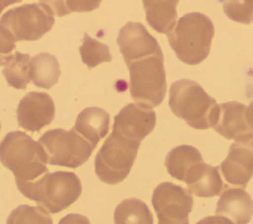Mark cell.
<instances>
[{"instance_id":"d6986e66","label":"cell","mask_w":253,"mask_h":224,"mask_svg":"<svg viewBox=\"0 0 253 224\" xmlns=\"http://www.w3.org/2000/svg\"><path fill=\"white\" fill-rule=\"evenodd\" d=\"M202 161H204L203 157L197 148L191 145H180L168 152L165 167L171 177L183 182L187 172Z\"/></svg>"},{"instance_id":"ac0fdd59","label":"cell","mask_w":253,"mask_h":224,"mask_svg":"<svg viewBox=\"0 0 253 224\" xmlns=\"http://www.w3.org/2000/svg\"><path fill=\"white\" fill-rule=\"evenodd\" d=\"M177 0H145V10L148 25L156 32L168 35L175 27L177 20Z\"/></svg>"},{"instance_id":"9c48e42d","label":"cell","mask_w":253,"mask_h":224,"mask_svg":"<svg viewBox=\"0 0 253 224\" xmlns=\"http://www.w3.org/2000/svg\"><path fill=\"white\" fill-rule=\"evenodd\" d=\"M158 220H185L193 208L192 193L171 182L158 185L151 198Z\"/></svg>"},{"instance_id":"7c38bea8","label":"cell","mask_w":253,"mask_h":224,"mask_svg":"<svg viewBox=\"0 0 253 224\" xmlns=\"http://www.w3.org/2000/svg\"><path fill=\"white\" fill-rule=\"evenodd\" d=\"M53 100L46 93L30 92L20 101L17 119L21 127L28 131H40L54 119Z\"/></svg>"},{"instance_id":"9a60e30c","label":"cell","mask_w":253,"mask_h":224,"mask_svg":"<svg viewBox=\"0 0 253 224\" xmlns=\"http://www.w3.org/2000/svg\"><path fill=\"white\" fill-rule=\"evenodd\" d=\"M215 215L233 224H247L253 216V200L243 188H226L216 203Z\"/></svg>"},{"instance_id":"4fadbf2b","label":"cell","mask_w":253,"mask_h":224,"mask_svg":"<svg viewBox=\"0 0 253 224\" xmlns=\"http://www.w3.org/2000/svg\"><path fill=\"white\" fill-rule=\"evenodd\" d=\"M219 168L227 183L246 187L253 177V138L232 143Z\"/></svg>"},{"instance_id":"484cf974","label":"cell","mask_w":253,"mask_h":224,"mask_svg":"<svg viewBox=\"0 0 253 224\" xmlns=\"http://www.w3.org/2000/svg\"><path fill=\"white\" fill-rule=\"evenodd\" d=\"M53 13L58 17L69 14L71 11H91L96 9L100 1H51L47 2Z\"/></svg>"},{"instance_id":"f546056e","label":"cell","mask_w":253,"mask_h":224,"mask_svg":"<svg viewBox=\"0 0 253 224\" xmlns=\"http://www.w3.org/2000/svg\"><path fill=\"white\" fill-rule=\"evenodd\" d=\"M246 112H247L248 121H249L250 125L253 127V102H251V103L249 104V106L247 107Z\"/></svg>"},{"instance_id":"277c9868","label":"cell","mask_w":253,"mask_h":224,"mask_svg":"<svg viewBox=\"0 0 253 224\" xmlns=\"http://www.w3.org/2000/svg\"><path fill=\"white\" fill-rule=\"evenodd\" d=\"M21 193L54 214L74 203L82 191L81 182L71 172L46 173L34 182L16 183Z\"/></svg>"},{"instance_id":"4dcf8cb0","label":"cell","mask_w":253,"mask_h":224,"mask_svg":"<svg viewBox=\"0 0 253 224\" xmlns=\"http://www.w3.org/2000/svg\"><path fill=\"white\" fill-rule=\"evenodd\" d=\"M19 1H16V0H13V1H4V0H0V13L2 12V10L4 8H6L7 6L11 5V4H14V3H17Z\"/></svg>"},{"instance_id":"7a4b0ae2","label":"cell","mask_w":253,"mask_h":224,"mask_svg":"<svg viewBox=\"0 0 253 224\" xmlns=\"http://www.w3.org/2000/svg\"><path fill=\"white\" fill-rule=\"evenodd\" d=\"M213 36L212 22L208 16L198 12L182 16L167 35L176 56L189 65H197L208 57Z\"/></svg>"},{"instance_id":"30bf717a","label":"cell","mask_w":253,"mask_h":224,"mask_svg":"<svg viewBox=\"0 0 253 224\" xmlns=\"http://www.w3.org/2000/svg\"><path fill=\"white\" fill-rule=\"evenodd\" d=\"M155 112L148 107L130 103L124 107L114 118V133L140 143L155 127Z\"/></svg>"},{"instance_id":"5b68a950","label":"cell","mask_w":253,"mask_h":224,"mask_svg":"<svg viewBox=\"0 0 253 224\" xmlns=\"http://www.w3.org/2000/svg\"><path fill=\"white\" fill-rule=\"evenodd\" d=\"M163 60V53L153 54L127 65L130 96L138 105L154 108L163 102L167 88Z\"/></svg>"},{"instance_id":"52a82bcc","label":"cell","mask_w":253,"mask_h":224,"mask_svg":"<svg viewBox=\"0 0 253 224\" xmlns=\"http://www.w3.org/2000/svg\"><path fill=\"white\" fill-rule=\"evenodd\" d=\"M39 143L46 154L48 164L72 169L84 164L96 148L74 127L70 130H47L40 137Z\"/></svg>"},{"instance_id":"2e32d148","label":"cell","mask_w":253,"mask_h":224,"mask_svg":"<svg viewBox=\"0 0 253 224\" xmlns=\"http://www.w3.org/2000/svg\"><path fill=\"white\" fill-rule=\"evenodd\" d=\"M219 167H212L204 161L195 164L185 175L189 191L200 197H211L220 194L223 183L218 171Z\"/></svg>"},{"instance_id":"4316f807","label":"cell","mask_w":253,"mask_h":224,"mask_svg":"<svg viewBox=\"0 0 253 224\" xmlns=\"http://www.w3.org/2000/svg\"><path fill=\"white\" fill-rule=\"evenodd\" d=\"M58 224H91L89 219L81 214H67L60 219Z\"/></svg>"},{"instance_id":"ffe728a7","label":"cell","mask_w":253,"mask_h":224,"mask_svg":"<svg viewBox=\"0 0 253 224\" xmlns=\"http://www.w3.org/2000/svg\"><path fill=\"white\" fill-rule=\"evenodd\" d=\"M60 76L59 63L54 55L41 52L31 59V79L40 88L50 89Z\"/></svg>"},{"instance_id":"7402d4cb","label":"cell","mask_w":253,"mask_h":224,"mask_svg":"<svg viewBox=\"0 0 253 224\" xmlns=\"http://www.w3.org/2000/svg\"><path fill=\"white\" fill-rule=\"evenodd\" d=\"M9 86L25 90L31 80V57L16 51L2 71Z\"/></svg>"},{"instance_id":"8992f818","label":"cell","mask_w":253,"mask_h":224,"mask_svg":"<svg viewBox=\"0 0 253 224\" xmlns=\"http://www.w3.org/2000/svg\"><path fill=\"white\" fill-rule=\"evenodd\" d=\"M139 146L112 132L95 157L97 177L108 185L122 183L130 172Z\"/></svg>"},{"instance_id":"cb8c5ba5","label":"cell","mask_w":253,"mask_h":224,"mask_svg":"<svg viewBox=\"0 0 253 224\" xmlns=\"http://www.w3.org/2000/svg\"><path fill=\"white\" fill-rule=\"evenodd\" d=\"M6 224H52V219L42 206L23 204L12 210Z\"/></svg>"},{"instance_id":"83f0119b","label":"cell","mask_w":253,"mask_h":224,"mask_svg":"<svg viewBox=\"0 0 253 224\" xmlns=\"http://www.w3.org/2000/svg\"><path fill=\"white\" fill-rule=\"evenodd\" d=\"M197 224H233L228 219L221 216H207L200 220Z\"/></svg>"},{"instance_id":"d4e9b609","label":"cell","mask_w":253,"mask_h":224,"mask_svg":"<svg viewBox=\"0 0 253 224\" xmlns=\"http://www.w3.org/2000/svg\"><path fill=\"white\" fill-rule=\"evenodd\" d=\"M225 15L232 21L250 24L253 22V1H222Z\"/></svg>"},{"instance_id":"6da1fadb","label":"cell","mask_w":253,"mask_h":224,"mask_svg":"<svg viewBox=\"0 0 253 224\" xmlns=\"http://www.w3.org/2000/svg\"><path fill=\"white\" fill-rule=\"evenodd\" d=\"M0 162L14 174L16 183L34 182L48 173L42 146L23 131L9 132L0 142Z\"/></svg>"},{"instance_id":"5bb4252c","label":"cell","mask_w":253,"mask_h":224,"mask_svg":"<svg viewBox=\"0 0 253 224\" xmlns=\"http://www.w3.org/2000/svg\"><path fill=\"white\" fill-rule=\"evenodd\" d=\"M246 110L245 105L234 101L219 104L213 129L227 139L235 141L252 139L253 127L248 121Z\"/></svg>"},{"instance_id":"603a6c76","label":"cell","mask_w":253,"mask_h":224,"mask_svg":"<svg viewBox=\"0 0 253 224\" xmlns=\"http://www.w3.org/2000/svg\"><path fill=\"white\" fill-rule=\"evenodd\" d=\"M79 52L83 63L89 68H94L102 62H110L112 60L109 46L92 38L87 33L84 34L83 43L79 48Z\"/></svg>"},{"instance_id":"1f68e13d","label":"cell","mask_w":253,"mask_h":224,"mask_svg":"<svg viewBox=\"0 0 253 224\" xmlns=\"http://www.w3.org/2000/svg\"><path fill=\"white\" fill-rule=\"evenodd\" d=\"M0 128H1V124H0Z\"/></svg>"},{"instance_id":"3957f363","label":"cell","mask_w":253,"mask_h":224,"mask_svg":"<svg viewBox=\"0 0 253 224\" xmlns=\"http://www.w3.org/2000/svg\"><path fill=\"white\" fill-rule=\"evenodd\" d=\"M169 107L172 112L195 129H208L215 123L218 105L197 82L181 79L171 84Z\"/></svg>"},{"instance_id":"e0dca14e","label":"cell","mask_w":253,"mask_h":224,"mask_svg":"<svg viewBox=\"0 0 253 224\" xmlns=\"http://www.w3.org/2000/svg\"><path fill=\"white\" fill-rule=\"evenodd\" d=\"M110 125V114L97 107L86 108L77 116L74 129L91 144L97 147L98 142L104 138Z\"/></svg>"},{"instance_id":"f1b7e54d","label":"cell","mask_w":253,"mask_h":224,"mask_svg":"<svg viewBox=\"0 0 253 224\" xmlns=\"http://www.w3.org/2000/svg\"><path fill=\"white\" fill-rule=\"evenodd\" d=\"M158 224H189V218L185 220H163L159 219Z\"/></svg>"},{"instance_id":"44dd1931","label":"cell","mask_w":253,"mask_h":224,"mask_svg":"<svg viewBox=\"0 0 253 224\" xmlns=\"http://www.w3.org/2000/svg\"><path fill=\"white\" fill-rule=\"evenodd\" d=\"M114 222L115 224H153V216L142 200L127 198L116 207Z\"/></svg>"},{"instance_id":"8fae6325","label":"cell","mask_w":253,"mask_h":224,"mask_svg":"<svg viewBox=\"0 0 253 224\" xmlns=\"http://www.w3.org/2000/svg\"><path fill=\"white\" fill-rule=\"evenodd\" d=\"M117 43L126 65L143 57L162 53L156 38L140 23H126L119 32Z\"/></svg>"},{"instance_id":"ba28073f","label":"cell","mask_w":253,"mask_h":224,"mask_svg":"<svg viewBox=\"0 0 253 224\" xmlns=\"http://www.w3.org/2000/svg\"><path fill=\"white\" fill-rule=\"evenodd\" d=\"M53 14L45 1L25 4L4 13L0 19V28L5 29L15 41L37 40L51 30Z\"/></svg>"}]
</instances>
